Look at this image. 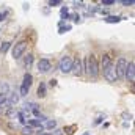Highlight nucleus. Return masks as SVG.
<instances>
[{
    "label": "nucleus",
    "mask_w": 135,
    "mask_h": 135,
    "mask_svg": "<svg viewBox=\"0 0 135 135\" xmlns=\"http://www.w3.org/2000/svg\"><path fill=\"white\" fill-rule=\"evenodd\" d=\"M86 72L91 75V77H98V74H99V68H98V61H96V58H94V55H90L88 58H86Z\"/></svg>",
    "instance_id": "obj_1"
},
{
    "label": "nucleus",
    "mask_w": 135,
    "mask_h": 135,
    "mask_svg": "<svg viewBox=\"0 0 135 135\" xmlns=\"http://www.w3.org/2000/svg\"><path fill=\"white\" fill-rule=\"evenodd\" d=\"M32 83H33V75L27 72V74L24 75V82H22V85H21L19 96H27V94H28V90H30V86H32Z\"/></svg>",
    "instance_id": "obj_2"
},
{
    "label": "nucleus",
    "mask_w": 135,
    "mask_h": 135,
    "mask_svg": "<svg viewBox=\"0 0 135 135\" xmlns=\"http://www.w3.org/2000/svg\"><path fill=\"white\" fill-rule=\"evenodd\" d=\"M126 69H127V61L126 58H118L116 65H115V71H116V77L118 79H124L126 77Z\"/></svg>",
    "instance_id": "obj_3"
},
{
    "label": "nucleus",
    "mask_w": 135,
    "mask_h": 135,
    "mask_svg": "<svg viewBox=\"0 0 135 135\" xmlns=\"http://www.w3.org/2000/svg\"><path fill=\"white\" fill-rule=\"evenodd\" d=\"M102 71H104V77H105L108 82H116V80H118L116 71H115V65H113V63H110L108 66H105Z\"/></svg>",
    "instance_id": "obj_4"
},
{
    "label": "nucleus",
    "mask_w": 135,
    "mask_h": 135,
    "mask_svg": "<svg viewBox=\"0 0 135 135\" xmlns=\"http://www.w3.org/2000/svg\"><path fill=\"white\" fill-rule=\"evenodd\" d=\"M71 66H72V58H71V57H68V55L61 57L60 65H58L60 71H61L63 74H68V72H71Z\"/></svg>",
    "instance_id": "obj_5"
},
{
    "label": "nucleus",
    "mask_w": 135,
    "mask_h": 135,
    "mask_svg": "<svg viewBox=\"0 0 135 135\" xmlns=\"http://www.w3.org/2000/svg\"><path fill=\"white\" fill-rule=\"evenodd\" d=\"M25 49H27V41L17 42V44L13 47V57H14V58H21V55L25 52Z\"/></svg>",
    "instance_id": "obj_6"
},
{
    "label": "nucleus",
    "mask_w": 135,
    "mask_h": 135,
    "mask_svg": "<svg viewBox=\"0 0 135 135\" xmlns=\"http://www.w3.org/2000/svg\"><path fill=\"white\" fill-rule=\"evenodd\" d=\"M71 72H72L74 75H77V77L83 74V65H82V60H80V58H75V60H72Z\"/></svg>",
    "instance_id": "obj_7"
},
{
    "label": "nucleus",
    "mask_w": 135,
    "mask_h": 135,
    "mask_svg": "<svg viewBox=\"0 0 135 135\" xmlns=\"http://www.w3.org/2000/svg\"><path fill=\"white\" fill-rule=\"evenodd\" d=\"M126 79H127L129 82H135V63H134V61H129V63H127Z\"/></svg>",
    "instance_id": "obj_8"
},
{
    "label": "nucleus",
    "mask_w": 135,
    "mask_h": 135,
    "mask_svg": "<svg viewBox=\"0 0 135 135\" xmlns=\"http://www.w3.org/2000/svg\"><path fill=\"white\" fill-rule=\"evenodd\" d=\"M50 69H52V65H50L49 60H44V58H42V60L38 61V71H39V72L46 74V72H49Z\"/></svg>",
    "instance_id": "obj_9"
},
{
    "label": "nucleus",
    "mask_w": 135,
    "mask_h": 135,
    "mask_svg": "<svg viewBox=\"0 0 135 135\" xmlns=\"http://www.w3.org/2000/svg\"><path fill=\"white\" fill-rule=\"evenodd\" d=\"M27 123H28V127H39V131L42 132L44 131V126H42V123H41V119H27Z\"/></svg>",
    "instance_id": "obj_10"
},
{
    "label": "nucleus",
    "mask_w": 135,
    "mask_h": 135,
    "mask_svg": "<svg viewBox=\"0 0 135 135\" xmlns=\"http://www.w3.org/2000/svg\"><path fill=\"white\" fill-rule=\"evenodd\" d=\"M46 93H47V86H46V83H41V85L38 86V96H39V98H44Z\"/></svg>",
    "instance_id": "obj_11"
},
{
    "label": "nucleus",
    "mask_w": 135,
    "mask_h": 135,
    "mask_svg": "<svg viewBox=\"0 0 135 135\" xmlns=\"http://www.w3.org/2000/svg\"><path fill=\"white\" fill-rule=\"evenodd\" d=\"M119 21H121L119 16H108V17H105V22H107V24H116V22H119Z\"/></svg>",
    "instance_id": "obj_12"
},
{
    "label": "nucleus",
    "mask_w": 135,
    "mask_h": 135,
    "mask_svg": "<svg viewBox=\"0 0 135 135\" xmlns=\"http://www.w3.org/2000/svg\"><path fill=\"white\" fill-rule=\"evenodd\" d=\"M110 63H112V58H110V55H104V57H102V69H104L105 66H108Z\"/></svg>",
    "instance_id": "obj_13"
},
{
    "label": "nucleus",
    "mask_w": 135,
    "mask_h": 135,
    "mask_svg": "<svg viewBox=\"0 0 135 135\" xmlns=\"http://www.w3.org/2000/svg\"><path fill=\"white\" fill-rule=\"evenodd\" d=\"M32 65H33V55H32V54H28V55H27V58H25V68H27V69H30Z\"/></svg>",
    "instance_id": "obj_14"
},
{
    "label": "nucleus",
    "mask_w": 135,
    "mask_h": 135,
    "mask_svg": "<svg viewBox=\"0 0 135 135\" xmlns=\"http://www.w3.org/2000/svg\"><path fill=\"white\" fill-rule=\"evenodd\" d=\"M55 126H57V121H55V119H50V121L46 123V127H44V129H52V131H54Z\"/></svg>",
    "instance_id": "obj_15"
},
{
    "label": "nucleus",
    "mask_w": 135,
    "mask_h": 135,
    "mask_svg": "<svg viewBox=\"0 0 135 135\" xmlns=\"http://www.w3.org/2000/svg\"><path fill=\"white\" fill-rule=\"evenodd\" d=\"M9 46H11V42H3V44L0 46V52H2V54H5V52H8V49H9Z\"/></svg>",
    "instance_id": "obj_16"
},
{
    "label": "nucleus",
    "mask_w": 135,
    "mask_h": 135,
    "mask_svg": "<svg viewBox=\"0 0 135 135\" xmlns=\"http://www.w3.org/2000/svg\"><path fill=\"white\" fill-rule=\"evenodd\" d=\"M32 134H33V129L32 127H28V126L22 127V135H32Z\"/></svg>",
    "instance_id": "obj_17"
},
{
    "label": "nucleus",
    "mask_w": 135,
    "mask_h": 135,
    "mask_svg": "<svg viewBox=\"0 0 135 135\" xmlns=\"http://www.w3.org/2000/svg\"><path fill=\"white\" fill-rule=\"evenodd\" d=\"M3 107H6V96L0 93V108H3Z\"/></svg>",
    "instance_id": "obj_18"
},
{
    "label": "nucleus",
    "mask_w": 135,
    "mask_h": 135,
    "mask_svg": "<svg viewBox=\"0 0 135 135\" xmlns=\"http://www.w3.org/2000/svg\"><path fill=\"white\" fill-rule=\"evenodd\" d=\"M50 6H57V5H61V0H50L49 2Z\"/></svg>",
    "instance_id": "obj_19"
},
{
    "label": "nucleus",
    "mask_w": 135,
    "mask_h": 135,
    "mask_svg": "<svg viewBox=\"0 0 135 135\" xmlns=\"http://www.w3.org/2000/svg\"><path fill=\"white\" fill-rule=\"evenodd\" d=\"M71 30V25H66V27H60V33H66Z\"/></svg>",
    "instance_id": "obj_20"
},
{
    "label": "nucleus",
    "mask_w": 135,
    "mask_h": 135,
    "mask_svg": "<svg viewBox=\"0 0 135 135\" xmlns=\"http://www.w3.org/2000/svg\"><path fill=\"white\" fill-rule=\"evenodd\" d=\"M121 3H123L124 6H129V5H134V0H123Z\"/></svg>",
    "instance_id": "obj_21"
},
{
    "label": "nucleus",
    "mask_w": 135,
    "mask_h": 135,
    "mask_svg": "<svg viewBox=\"0 0 135 135\" xmlns=\"http://www.w3.org/2000/svg\"><path fill=\"white\" fill-rule=\"evenodd\" d=\"M102 3H104V5H107V6H108V5H113V3H115V0H104V2H102Z\"/></svg>",
    "instance_id": "obj_22"
},
{
    "label": "nucleus",
    "mask_w": 135,
    "mask_h": 135,
    "mask_svg": "<svg viewBox=\"0 0 135 135\" xmlns=\"http://www.w3.org/2000/svg\"><path fill=\"white\" fill-rule=\"evenodd\" d=\"M61 132H63V131H60V129H55V131H54V134H50V135H61Z\"/></svg>",
    "instance_id": "obj_23"
},
{
    "label": "nucleus",
    "mask_w": 135,
    "mask_h": 135,
    "mask_svg": "<svg viewBox=\"0 0 135 135\" xmlns=\"http://www.w3.org/2000/svg\"><path fill=\"white\" fill-rule=\"evenodd\" d=\"M5 16H6L5 13H0V22H3V19H5Z\"/></svg>",
    "instance_id": "obj_24"
},
{
    "label": "nucleus",
    "mask_w": 135,
    "mask_h": 135,
    "mask_svg": "<svg viewBox=\"0 0 135 135\" xmlns=\"http://www.w3.org/2000/svg\"><path fill=\"white\" fill-rule=\"evenodd\" d=\"M50 85H52V86H55V85H57V80H55V79H52V80H50Z\"/></svg>",
    "instance_id": "obj_25"
},
{
    "label": "nucleus",
    "mask_w": 135,
    "mask_h": 135,
    "mask_svg": "<svg viewBox=\"0 0 135 135\" xmlns=\"http://www.w3.org/2000/svg\"><path fill=\"white\" fill-rule=\"evenodd\" d=\"M38 135H50V134H42V132H39Z\"/></svg>",
    "instance_id": "obj_26"
}]
</instances>
